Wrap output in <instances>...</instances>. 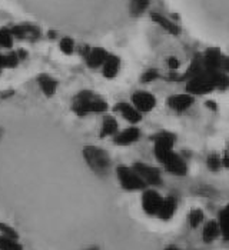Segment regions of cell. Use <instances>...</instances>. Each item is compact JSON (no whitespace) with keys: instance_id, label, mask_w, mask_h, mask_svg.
<instances>
[{"instance_id":"obj_40","label":"cell","mask_w":229,"mask_h":250,"mask_svg":"<svg viewBox=\"0 0 229 250\" xmlns=\"http://www.w3.org/2000/svg\"><path fill=\"white\" fill-rule=\"evenodd\" d=\"M165 250H182V249H179V248H176V246H168Z\"/></svg>"},{"instance_id":"obj_36","label":"cell","mask_w":229,"mask_h":250,"mask_svg":"<svg viewBox=\"0 0 229 250\" xmlns=\"http://www.w3.org/2000/svg\"><path fill=\"white\" fill-rule=\"evenodd\" d=\"M15 95V90L9 89V90H4V92H0V99H9L10 96Z\"/></svg>"},{"instance_id":"obj_21","label":"cell","mask_w":229,"mask_h":250,"mask_svg":"<svg viewBox=\"0 0 229 250\" xmlns=\"http://www.w3.org/2000/svg\"><path fill=\"white\" fill-rule=\"evenodd\" d=\"M204 72H205V67H204V62H202V55L198 53V55L193 56L189 67L186 69V72L179 77V82H186V80H189L191 77L198 76V75H201V73H204Z\"/></svg>"},{"instance_id":"obj_39","label":"cell","mask_w":229,"mask_h":250,"mask_svg":"<svg viewBox=\"0 0 229 250\" xmlns=\"http://www.w3.org/2000/svg\"><path fill=\"white\" fill-rule=\"evenodd\" d=\"M18 56H19L20 60H22V59H26L27 58V52H26V50H19V52H18Z\"/></svg>"},{"instance_id":"obj_43","label":"cell","mask_w":229,"mask_h":250,"mask_svg":"<svg viewBox=\"0 0 229 250\" xmlns=\"http://www.w3.org/2000/svg\"><path fill=\"white\" fill-rule=\"evenodd\" d=\"M228 154H229V146H228Z\"/></svg>"},{"instance_id":"obj_17","label":"cell","mask_w":229,"mask_h":250,"mask_svg":"<svg viewBox=\"0 0 229 250\" xmlns=\"http://www.w3.org/2000/svg\"><path fill=\"white\" fill-rule=\"evenodd\" d=\"M38 84L42 90V93L46 97L55 96L57 90V86H59V82H57L55 77H52L50 75H39L38 76Z\"/></svg>"},{"instance_id":"obj_6","label":"cell","mask_w":229,"mask_h":250,"mask_svg":"<svg viewBox=\"0 0 229 250\" xmlns=\"http://www.w3.org/2000/svg\"><path fill=\"white\" fill-rule=\"evenodd\" d=\"M132 167L135 172L139 174V177L145 182L146 186H151V188L162 186V174L158 167L151 166L148 163H142V162H136L132 165Z\"/></svg>"},{"instance_id":"obj_19","label":"cell","mask_w":229,"mask_h":250,"mask_svg":"<svg viewBox=\"0 0 229 250\" xmlns=\"http://www.w3.org/2000/svg\"><path fill=\"white\" fill-rule=\"evenodd\" d=\"M151 19L152 21H155L158 26H160L165 32H168L169 35L172 36H178L179 33H181V29H179V26L175 23V21H172L171 19H168L166 16H163V15H160V13H151Z\"/></svg>"},{"instance_id":"obj_15","label":"cell","mask_w":229,"mask_h":250,"mask_svg":"<svg viewBox=\"0 0 229 250\" xmlns=\"http://www.w3.org/2000/svg\"><path fill=\"white\" fill-rule=\"evenodd\" d=\"M109 56V52L103 47H93V49H89L85 60H86V64L89 69H99L102 67V64L105 63V60Z\"/></svg>"},{"instance_id":"obj_10","label":"cell","mask_w":229,"mask_h":250,"mask_svg":"<svg viewBox=\"0 0 229 250\" xmlns=\"http://www.w3.org/2000/svg\"><path fill=\"white\" fill-rule=\"evenodd\" d=\"M193 103H195V96H192L189 93L172 95L166 100L168 107L172 109L173 112H178V113H182V112L188 110Z\"/></svg>"},{"instance_id":"obj_33","label":"cell","mask_w":229,"mask_h":250,"mask_svg":"<svg viewBox=\"0 0 229 250\" xmlns=\"http://www.w3.org/2000/svg\"><path fill=\"white\" fill-rule=\"evenodd\" d=\"M156 79H159V72H158L156 69H149V70H146V72L140 76V83L148 84V83L155 82Z\"/></svg>"},{"instance_id":"obj_28","label":"cell","mask_w":229,"mask_h":250,"mask_svg":"<svg viewBox=\"0 0 229 250\" xmlns=\"http://www.w3.org/2000/svg\"><path fill=\"white\" fill-rule=\"evenodd\" d=\"M0 250H23V245L18 239L0 236Z\"/></svg>"},{"instance_id":"obj_13","label":"cell","mask_w":229,"mask_h":250,"mask_svg":"<svg viewBox=\"0 0 229 250\" xmlns=\"http://www.w3.org/2000/svg\"><path fill=\"white\" fill-rule=\"evenodd\" d=\"M114 110L117 112L119 115L122 116L126 122H129L131 125H136V123H139L142 120V113L139 110H136L134 104H131V103H125V102L116 103Z\"/></svg>"},{"instance_id":"obj_23","label":"cell","mask_w":229,"mask_h":250,"mask_svg":"<svg viewBox=\"0 0 229 250\" xmlns=\"http://www.w3.org/2000/svg\"><path fill=\"white\" fill-rule=\"evenodd\" d=\"M20 59L18 56V52H10V53H0V70L3 69H15L19 64Z\"/></svg>"},{"instance_id":"obj_29","label":"cell","mask_w":229,"mask_h":250,"mask_svg":"<svg viewBox=\"0 0 229 250\" xmlns=\"http://www.w3.org/2000/svg\"><path fill=\"white\" fill-rule=\"evenodd\" d=\"M13 40L15 38L12 36L10 29H7V27L0 29V49H12Z\"/></svg>"},{"instance_id":"obj_18","label":"cell","mask_w":229,"mask_h":250,"mask_svg":"<svg viewBox=\"0 0 229 250\" xmlns=\"http://www.w3.org/2000/svg\"><path fill=\"white\" fill-rule=\"evenodd\" d=\"M120 70V58L109 53L108 59L102 64V75L106 79H114Z\"/></svg>"},{"instance_id":"obj_37","label":"cell","mask_w":229,"mask_h":250,"mask_svg":"<svg viewBox=\"0 0 229 250\" xmlns=\"http://www.w3.org/2000/svg\"><path fill=\"white\" fill-rule=\"evenodd\" d=\"M205 106H206V107H209L210 110H213V112H216V110H218V104H216L213 100H206V102H205Z\"/></svg>"},{"instance_id":"obj_26","label":"cell","mask_w":229,"mask_h":250,"mask_svg":"<svg viewBox=\"0 0 229 250\" xmlns=\"http://www.w3.org/2000/svg\"><path fill=\"white\" fill-rule=\"evenodd\" d=\"M212 80H213V84H215V89H221V90H225L229 87V75L221 72V70H216V72H209Z\"/></svg>"},{"instance_id":"obj_4","label":"cell","mask_w":229,"mask_h":250,"mask_svg":"<svg viewBox=\"0 0 229 250\" xmlns=\"http://www.w3.org/2000/svg\"><path fill=\"white\" fill-rule=\"evenodd\" d=\"M213 90H216L213 80L209 72L206 70L198 76L186 80V93H189L192 96H205V95L212 93Z\"/></svg>"},{"instance_id":"obj_24","label":"cell","mask_w":229,"mask_h":250,"mask_svg":"<svg viewBox=\"0 0 229 250\" xmlns=\"http://www.w3.org/2000/svg\"><path fill=\"white\" fill-rule=\"evenodd\" d=\"M218 223L221 228V236L229 242V203L219 212Z\"/></svg>"},{"instance_id":"obj_44","label":"cell","mask_w":229,"mask_h":250,"mask_svg":"<svg viewBox=\"0 0 229 250\" xmlns=\"http://www.w3.org/2000/svg\"><path fill=\"white\" fill-rule=\"evenodd\" d=\"M0 73H1V70H0Z\"/></svg>"},{"instance_id":"obj_9","label":"cell","mask_w":229,"mask_h":250,"mask_svg":"<svg viewBox=\"0 0 229 250\" xmlns=\"http://www.w3.org/2000/svg\"><path fill=\"white\" fill-rule=\"evenodd\" d=\"M131 99H132V104L135 106V109L139 110L140 113H149L156 106V97L146 90L135 92Z\"/></svg>"},{"instance_id":"obj_2","label":"cell","mask_w":229,"mask_h":250,"mask_svg":"<svg viewBox=\"0 0 229 250\" xmlns=\"http://www.w3.org/2000/svg\"><path fill=\"white\" fill-rule=\"evenodd\" d=\"M83 159L86 162V165L89 166V169L99 177H105L111 172L112 167V160L111 156L106 150L93 146V145H88L83 147L82 150Z\"/></svg>"},{"instance_id":"obj_25","label":"cell","mask_w":229,"mask_h":250,"mask_svg":"<svg viewBox=\"0 0 229 250\" xmlns=\"http://www.w3.org/2000/svg\"><path fill=\"white\" fill-rule=\"evenodd\" d=\"M149 4H151V0H131L129 1V12L132 16L137 18L148 10Z\"/></svg>"},{"instance_id":"obj_41","label":"cell","mask_w":229,"mask_h":250,"mask_svg":"<svg viewBox=\"0 0 229 250\" xmlns=\"http://www.w3.org/2000/svg\"><path fill=\"white\" fill-rule=\"evenodd\" d=\"M1 139H3V129L0 127V142H1Z\"/></svg>"},{"instance_id":"obj_1","label":"cell","mask_w":229,"mask_h":250,"mask_svg":"<svg viewBox=\"0 0 229 250\" xmlns=\"http://www.w3.org/2000/svg\"><path fill=\"white\" fill-rule=\"evenodd\" d=\"M109 109L105 99L96 95L92 90H82L72 102V110L79 117H85L92 113H105Z\"/></svg>"},{"instance_id":"obj_30","label":"cell","mask_w":229,"mask_h":250,"mask_svg":"<svg viewBox=\"0 0 229 250\" xmlns=\"http://www.w3.org/2000/svg\"><path fill=\"white\" fill-rule=\"evenodd\" d=\"M59 49L65 55H72L75 52V42L70 38H62L59 40Z\"/></svg>"},{"instance_id":"obj_7","label":"cell","mask_w":229,"mask_h":250,"mask_svg":"<svg viewBox=\"0 0 229 250\" xmlns=\"http://www.w3.org/2000/svg\"><path fill=\"white\" fill-rule=\"evenodd\" d=\"M165 170L168 173L178 176V177H183L188 173V163L186 160L181 156L179 153H176L175 150H172L171 153H168L160 162H159Z\"/></svg>"},{"instance_id":"obj_12","label":"cell","mask_w":229,"mask_h":250,"mask_svg":"<svg viewBox=\"0 0 229 250\" xmlns=\"http://www.w3.org/2000/svg\"><path fill=\"white\" fill-rule=\"evenodd\" d=\"M222 52L218 47H209L202 55L204 67L206 72H216L221 70V60H222Z\"/></svg>"},{"instance_id":"obj_5","label":"cell","mask_w":229,"mask_h":250,"mask_svg":"<svg viewBox=\"0 0 229 250\" xmlns=\"http://www.w3.org/2000/svg\"><path fill=\"white\" fill-rule=\"evenodd\" d=\"M153 154L158 162H160L168 153L173 150L176 137L171 132H159L153 136Z\"/></svg>"},{"instance_id":"obj_11","label":"cell","mask_w":229,"mask_h":250,"mask_svg":"<svg viewBox=\"0 0 229 250\" xmlns=\"http://www.w3.org/2000/svg\"><path fill=\"white\" fill-rule=\"evenodd\" d=\"M12 36L18 40H38L40 38V29L33 24H16L10 27Z\"/></svg>"},{"instance_id":"obj_42","label":"cell","mask_w":229,"mask_h":250,"mask_svg":"<svg viewBox=\"0 0 229 250\" xmlns=\"http://www.w3.org/2000/svg\"><path fill=\"white\" fill-rule=\"evenodd\" d=\"M86 250H99V248H96V246H93V248H89V249Z\"/></svg>"},{"instance_id":"obj_27","label":"cell","mask_w":229,"mask_h":250,"mask_svg":"<svg viewBox=\"0 0 229 250\" xmlns=\"http://www.w3.org/2000/svg\"><path fill=\"white\" fill-rule=\"evenodd\" d=\"M204 220H205V214L201 209H193L188 213V225L192 229H198L204 223Z\"/></svg>"},{"instance_id":"obj_38","label":"cell","mask_w":229,"mask_h":250,"mask_svg":"<svg viewBox=\"0 0 229 250\" xmlns=\"http://www.w3.org/2000/svg\"><path fill=\"white\" fill-rule=\"evenodd\" d=\"M222 166H224V167H227V169H229V154H227V156H224V157H222Z\"/></svg>"},{"instance_id":"obj_3","label":"cell","mask_w":229,"mask_h":250,"mask_svg":"<svg viewBox=\"0 0 229 250\" xmlns=\"http://www.w3.org/2000/svg\"><path fill=\"white\" fill-rule=\"evenodd\" d=\"M116 177L120 188L126 192H139V190L143 192L148 188L145 182L139 177V174L135 172L132 166L119 165L116 167Z\"/></svg>"},{"instance_id":"obj_32","label":"cell","mask_w":229,"mask_h":250,"mask_svg":"<svg viewBox=\"0 0 229 250\" xmlns=\"http://www.w3.org/2000/svg\"><path fill=\"white\" fill-rule=\"evenodd\" d=\"M0 236H6V237L19 240V233L16 231V229H13L12 226H9L6 223H1V222H0Z\"/></svg>"},{"instance_id":"obj_35","label":"cell","mask_w":229,"mask_h":250,"mask_svg":"<svg viewBox=\"0 0 229 250\" xmlns=\"http://www.w3.org/2000/svg\"><path fill=\"white\" fill-rule=\"evenodd\" d=\"M221 72L229 75V56L228 55H222V60H221Z\"/></svg>"},{"instance_id":"obj_16","label":"cell","mask_w":229,"mask_h":250,"mask_svg":"<svg viewBox=\"0 0 229 250\" xmlns=\"http://www.w3.org/2000/svg\"><path fill=\"white\" fill-rule=\"evenodd\" d=\"M176 210H178V199L175 196H166L163 197V202L160 205V209L156 217H159L163 222H168L175 216Z\"/></svg>"},{"instance_id":"obj_8","label":"cell","mask_w":229,"mask_h":250,"mask_svg":"<svg viewBox=\"0 0 229 250\" xmlns=\"http://www.w3.org/2000/svg\"><path fill=\"white\" fill-rule=\"evenodd\" d=\"M142 209L148 216H158V212L160 209V205L163 202V197L160 193L155 189H145L142 193Z\"/></svg>"},{"instance_id":"obj_20","label":"cell","mask_w":229,"mask_h":250,"mask_svg":"<svg viewBox=\"0 0 229 250\" xmlns=\"http://www.w3.org/2000/svg\"><path fill=\"white\" fill-rule=\"evenodd\" d=\"M219 236H221V228H219L218 220H208V222L202 226V240H204V243L210 245V243H213Z\"/></svg>"},{"instance_id":"obj_14","label":"cell","mask_w":229,"mask_h":250,"mask_svg":"<svg viewBox=\"0 0 229 250\" xmlns=\"http://www.w3.org/2000/svg\"><path fill=\"white\" fill-rule=\"evenodd\" d=\"M139 139H140V130L132 126V127L123 129L122 132H117L114 136V143L117 146H129V145L136 143Z\"/></svg>"},{"instance_id":"obj_34","label":"cell","mask_w":229,"mask_h":250,"mask_svg":"<svg viewBox=\"0 0 229 250\" xmlns=\"http://www.w3.org/2000/svg\"><path fill=\"white\" fill-rule=\"evenodd\" d=\"M166 63H168V67L171 69L172 72H175V70H178V69L181 67V62H179L176 58H173V56L168 58Z\"/></svg>"},{"instance_id":"obj_22","label":"cell","mask_w":229,"mask_h":250,"mask_svg":"<svg viewBox=\"0 0 229 250\" xmlns=\"http://www.w3.org/2000/svg\"><path fill=\"white\" fill-rule=\"evenodd\" d=\"M119 132V125H117V120L114 119V116L108 115L103 117L102 120V127H100V139H105V137H111L114 136Z\"/></svg>"},{"instance_id":"obj_31","label":"cell","mask_w":229,"mask_h":250,"mask_svg":"<svg viewBox=\"0 0 229 250\" xmlns=\"http://www.w3.org/2000/svg\"><path fill=\"white\" fill-rule=\"evenodd\" d=\"M206 165H208L210 172H218L222 167V157L218 156L216 153L209 154L208 159H206Z\"/></svg>"}]
</instances>
